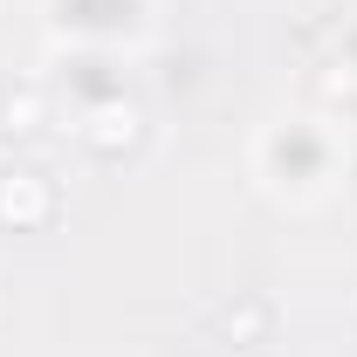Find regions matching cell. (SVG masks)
<instances>
[{
    "label": "cell",
    "mask_w": 357,
    "mask_h": 357,
    "mask_svg": "<svg viewBox=\"0 0 357 357\" xmlns=\"http://www.w3.org/2000/svg\"><path fill=\"white\" fill-rule=\"evenodd\" d=\"M76 144L96 151V158H124V151H137V144H144V103H137L131 89H117V96L76 110Z\"/></svg>",
    "instance_id": "3957f363"
},
{
    "label": "cell",
    "mask_w": 357,
    "mask_h": 357,
    "mask_svg": "<svg viewBox=\"0 0 357 357\" xmlns=\"http://www.w3.org/2000/svg\"><path fill=\"white\" fill-rule=\"evenodd\" d=\"M248 172H255V185H261L275 206L310 213L351 172V124L330 117V110H316V103L275 110L261 131H255V144H248Z\"/></svg>",
    "instance_id": "6da1fadb"
},
{
    "label": "cell",
    "mask_w": 357,
    "mask_h": 357,
    "mask_svg": "<svg viewBox=\"0 0 357 357\" xmlns=\"http://www.w3.org/2000/svg\"><path fill=\"white\" fill-rule=\"evenodd\" d=\"M351 178H357V137H351Z\"/></svg>",
    "instance_id": "ba28073f"
},
{
    "label": "cell",
    "mask_w": 357,
    "mask_h": 357,
    "mask_svg": "<svg viewBox=\"0 0 357 357\" xmlns=\"http://www.w3.org/2000/svg\"><path fill=\"white\" fill-rule=\"evenodd\" d=\"M268 330H275V303H261V296H234L220 310V337L227 344H268Z\"/></svg>",
    "instance_id": "8992f818"
},
{
    "label": "cell",
    "mask_w": 357,
    "mask_h": 357,
    "mask_svg": "<svg viewBox=\"0 0 357 357\" xmlns=\"http://www.w3.org/2000/svg\"><path fill=\"white\" fill-rule=\"evenodd\" d=\"M62 213V185L35 165H14V172H0V227H14V234H42L48 220Z\"/></svg>",
    "instance_id": "277c9868"
},
{
    "label": "cell",
    "mask_w": 357,
    "mask_h": 357,
    "mask_svg": "<svg viewBox=\"0 0 357 357\" xmlns=\"http://www.w3.org/2000/svg\"><path fill=\"white\" fill-rule=\"evenodd\" d=\"M330 62H337V69H357V14H344V21L330 28Z\"/></svg>",
    "instance_id": "52a82bcc"
},
{
    "label": "cell",
    "mask_w": 357,
    "mask_h": 357,
    "mask_svg": "<svg viewBox=\"0 0 357 357\" xmlns=\"http://www.w3.org/2000/svg\"><path fill=\"white\" fill-rule=\"evenodd\" d=\"M48 124V89L28 83V76H14V83H0V137H35Z\"/></svg>",
    "instance_id": "5b68a950"
},
{
    "label": "cell",
    "mask_w": 357,
    "mask_h": 357,
    "mask_svg": "<svg viewBox=\"0 0 357 357\" xmlns=\"http://www.w3.org/2000/svg\"><path fill=\"white\" fill-rule=\"evenodd\" d=\"M151 7L158 0H42L55 48H103V55H124L144 42Z\"/></svg>",
    "instance_id": "7a4b0ae2"
}]
</instances>
